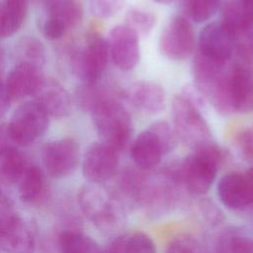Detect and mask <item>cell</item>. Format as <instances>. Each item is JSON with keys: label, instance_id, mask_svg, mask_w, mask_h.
<instances>
[{"label": "cell", "instance_id": "16", "mask_svg": "<svg viewBox=\"0 0 253 253\" xmlns=\"http://www.w3.org/2000/svg\"><path fill=\"white\" fill-rule=\"evenodd\" d=\"M42 77L40 67L19 62L10 71L5 82L11 101H19L32 96Z\"/></svg>", "mask_w": 253, "mask_h": 253}, {"label": "cell", "instance_id": "26", "mask_svg": "<svg viewBox=\"0 0 253 253\" xmlns=\"http://www.w3.org/2000/svg\"><path fill=\"white\" fill-rule=\"evenodd\" d=\"M61 253H103L100 245L90 236L77 231H64L59 236Z\"/></svg>", "mask_w": 253, "mask_h": 253}, {"label": "cell", "instance_id": "44", "mask_svg": "<svg viewBox=\"0 0 253 253\" xmlns=\"http://www.w3.org/2000/svg\"><path fill=\"white\" fill-rule=\"evenodd\" d=\"M247 4H250V5H253V0H241Z\"/></svg>", "mask_w": 253, "mask_h": 253}, {"label": "cell", "instance_id": "15", "mask_svg": "<svg viewBox=\"0 0 253 253\" xmlns=\"http://www.w3.org/2000/svg\"><path fill=\"white\" fill-rule=\"evenodd\" d=\"M217 196L223 206L230 210H242L252 205V198L245 174L228 172L217 183Z\"/></svg>", "mask_w": 253, "mask_h": 253}, {"label": "cell", "instance_id": "36", "mask_svg": "<svg viewBox=\"0 0 253 253\" xmlns=\"http://www.w3.org/2000/svg\"><path fill=\"white\" fill-rule=\"evenodd\" d=\"M237 143L242 155L253 160V127L242 130L237 137Z\"/></svg>", "mask_w": 253, "mask_h": 253}, {"label": "cell", "instance_id": "32", "mask_svg": "<svg viewBox=\"0 0 253 253\" xmlns=\"http://www.w3.org/2000/svg\"><path fill=\"white\" fill-rule=\"evenodd\" d=\"M234 49L237 63L253 70V32L236 37Z\"/></svg>", "mask_w": 253, "mask_h": 253}, {"label": "cell", "instance_id": "27", "mask_svg": "<svg viewBox=\"0 0 253 253\" xmlns=\"http://www.w3.org/2000/svg\"><path fill=\"white\" fill-rule=\"evenodd\" d=\"M44 186V178L42 170L36 166H28L19 181V193L26 203H34L41 197Z\"/></svg>", "mask_w": 253, "mask_h": 253}, {"label": "cell", "instance_id": "7", "mask_svg": "<svg viewBox=\"0 0 253 253\" xmlns=\"http://www.w3.org/2000/svg\"><path fill=\"white\" fill-rule=\"evenodd\" d=\"M194 46V31L189 20L182 15L173 16L160 35L161 52L169 59L184 60L193 53Z\"/></svg>", "mask_w": 253, "mask_h": 253}, {"label": "cell", "instance_id": "28", "mask_svg": "<svg viewBox=\"0 0 253 253\" xmlns=\"http://www.w3.org/2000/svg\"><path fill=\"white\" fill-rule=\"evenodd\" d=\"M16 52L20 62L30 63L41 68L45 61V52L42 43L33 37L22 39L17 45Z\"/></svg>", "mask_w": 253, "mask_h": 253}, {"label": "cell", "instance_id": "1", "mask_svg": "<svg viewBox=\"0 0 253 253\" xmlns=\"http://www.w3.org/2000/svg\"><path fill=\"white\" fill-rule=\"evenodd\" d=\"M224 151L214 142L194 151L176 165L177 180L194 196H203L211 188Z\"/></svg>", "mask_w": 253, "mask_h": 253}, {"label": "cell", "instance_id": "5", "mask_svg": "<svg viewBox=\"0 0 253 253\" xmlns=\"http://www.w3.org/2000/svg\"><path fill=\"white\" fill-rule=\"evenodd\" d=\"M109 55L108 42L100 34L91 33L73 53V72L82 83L98 82L106 69Z\"/></svg>", "mask_w": 253, "mask_h": 253}, {"label": "cell", "instance_id": "10", "mask_svg": "<svg viewBox=\"0 0 253 253\" xmlns=\"http://www.w3.org/2000/svg\"><path fill=\"white\" fill-rule=\"evenodd\" d=\"M235 36L221 22L208 24L200 34L198 51L220 62H228L234 50Z\"/></svg>", "mask_w": 253, "mask_h": 253}, {"label": "cell", "instance_id": "25", "mask_svg": "<svg viewBox=\"0 0 253 253\" xmlns=\"http://www.w3.org/2000/svg\"><path fill=\"white\" fill-rule=\"evenodd\" d=\"M27 167L26 158L17 146L0 153V179L4 182L11 184L19 182Z\"/></svg>", "mask_w": 253, "mask_h": 253}, {"label": "cell", "instance_id": "21", "mask_svg": "<svg viewBox=\"0 0 253 253\" xmlns=\"http://www.w3.org/2000/svg\"><path fill=\"white\" fill-rule=\"evenodd\" d=\"M214 253H253V232L243 227H230L219 234Z\"/></svg>", "mask_w": 253, "mask_h": 253}, {"label": "cell", "instance_id": "37", "mask_svg": "<svg viewBox=\"0 0 253 253\" xmlns=\"http://www.w3.org/2000/svg\"><path fill=\"white\" fill-rule=\"evenodd\" d=\"M42 32L46 39L57 40L64 35V33L66 32V28L60 22L46 18L42 26Z\"/></svg>", "mask_w": 253, "mask_h": 253}, {"label": "cell", "instance_id": "9", "mask_svg": "<svg viewBox=\"0 0 253 253\" xmlns=\"http://www.w3.org/2000/svg\"><path fill=\"white\" fill-rule=\"evenodd\" d=\"M118 167V151L100 141L91 144L86 150L82 172L87 180L102 183L111 179L116 174Z\"/></svg>", "mask_w": 253, "mask_h": 253}, {"label": "cell", "instance_id": "30", "mask_svg": "<svg viewBox=\"0 0 253 253\" xmlns=\"http://www.w3.org/2000/svg\"><path fill=\"white\" fill-rule=\"evenodd\" d=\"M155 16L153 13L140 9L130 8L126 15V26L131 29L138 37L147 36L153 29Z\"/></svg>", "mask_w": 253, "mask_h": 253}, {"label": "cell", "instance_id": "42", "mask_svg": "<svg viewBox=\"0 0 253 253\" xmlns=\"http://www.w3.org/2000/svg\"><path fill=\"white\" fill-rule=\"evenodd\" d=\"M4 62H5V53H4V49L0 45V74H1V72L3 70Z\"/></svg>", "mask_w": 253, "mask_h": 253}, {"label": "cell", "instance_id": "41", "mask_svg": "<svg viewBox=\"0 0 253 253\" xmlns=\"http://www.w3.org/2000/svg\"><path fill=\"white\" fill-rule=\"evenodd\" d=\"M245 177L248 182V186H249V190L252 198V205H253V167L247 170V172L245 173Z\"/></svg>", "mask_w": 253, "mask_h": 253}, {"label": "cell", "instance_id": "11", "mask_svg": "<svg viewBox=\"0 0 253 253\" xmlns=\"http://www.w3.org/2000/svg\"><path fill=\"white\" fill-rule=\"evenodd\" d=\"M107 42L110 56L118 68L127 71L137 64L139 60L138 36L127 26L114 27Z\"/></svg>", "mask_w": 253, "mask_h": 253}, {"label": "cell", "instance_id": "33", "mask_svg": "<svg viewBox=\"0 0 253 253\" xmlns=\"http://www.w3.org/2000/svg\"><path fill=\"white\" fill-rule=\"evenodd\" d=\"M126 0H87L90 13L99 19H109L117 15Z\"/></svg>", "mask_w": 253, "mask_h": 253}, {"label": "cell", "instance_id": "38", "mask_svg": "<svg viewBox=\"0 0 253 253\" xmlns=\"http://www.w3.org/2000/svg\"><path fill=\"white\" fill-rule=\"evenodd\" d=\"M16 145L17 144L14 142V140L11 137L8 124L0 123V153Z\"/></svg>", "mask_w": 253, "mask_h": 253}, {"label": "cell", "instance_id": "4", "mask_svg": "<svg viewBox=\"0 0 253 253\" xmlns=\"http://www.w3.org/2000/svg\"><path fill=\"white\" fill-rule=\"evenodd\" d=\"M172 120L174 131L184 144L194 151L212 143L210 127L201 110L193 106L180 94L172 101Z\"/></svg>", "mask_w": 253, "mask_h": 253}, {"label": "cell", "instance_id": "24", "mask_svg": "<svg viewBox=\"0 0 253 253\" xmlns=\"http://www.w3.org/2000/svg\"><path fill=\"white\" fill-rule=\"evenodd\" d=\"M46 18L60 22L66 30L77 26L83 16L80 0H45Z\"/></svg>", "mask_w": 253, "mask_h": 253}, {"label": "cell", "instance_id": "12", "mask_svg": "<svg viewBox=\"0 0 253 253\" xmlns=\"http://www.w3.org/2000/svg\"><path fill=\"white\" fill-rule=\"evenodd\" d=\"M0 246L8 253H32L34 250L32 231L12 211L0 212Z\"/></svg>", "mask_w": 253, "mask_h": 253}, {"label": "cell", "instance_id": "40", "mask_svg": "<svg viewBox=\"0 0 253 253\" xmlns=\"http://www.w3.org/2000/svg\"><path fill=\"white\" fill-rule=\"evenodd\" d=\"M126 235H122L114 239L103 253H123V245Z\"/></svg>", "mask_w": 253, "mask_h": 253}, {"label": "cell", "instance_id": "6", "mask_svg": "<svg viewBox=\"0 0 253 253\" xmlns=\"http://www.w3.org/2000/svg\"><path fill=\"white\" fill-rule=\"evenodd\" d=\"M49 116L35 101L20 105L8 123L12 139L17 145H29L42 136L48 127Z\"/></svg>", "mask_w": 253, "mask_h": 253}, {"label": "cell", "instance_id": "3", "mask_svg": "<svg viewBox=\"0 0 253 253\" xmlns=\"http://www.w3.org/2000/svg\"><path fill=\"white\" fill-rule=\"evenodd\" d=\"M174 129L164 121L153 123L140 132L130 147L134 165L140 170H149L157 166L161 158L176 145Z\"/></svg>", "mask_w": 253, "mask_h": 253}, {"label": "cell", "instance_id": "23", "mask_svg": "<svg viewBox=\"0 0 253 253\" xmlns=\"http://www.w3.org/2000/svg\"><path fill=\"white\" fill-rule=\"evenodd\" d=\"M119 97L118 91L110 86L94 83H82L77 87L75 92V100L80 109L85 112L92 113L101 103Z\"/></svg>", "mask_w": 253, "mask_h": 253}, {"label": "cell", "instance_id": "31", "mask_svg": "<svg viewBox=\"0 0 253 253\" xmlns=\"http://www.w3.org/2000/svg\"><path fill=\"white\" fill-rule=\"evenodd\" d=\"M123 253H156V247L148 235L142 232H134L126 235Z\"/></svg>", "mask_w": 253, "mask_h": 253}, {"label": "cell", "instance_id": "13", "mask_svg": "<svg viewBox=\"0 0 253 253\" xmlns=\"http://www.w3.org/2000/svg\"><path fill=\"white\" fill-rule=\"evenodd\" d=\"M32 97L49 117L63 118L70 113L71 100L68 92L51 77L43 76Z\"/></svg>", "mask_w": 253, "mask_h": 253}, {"label": "cell", "instance_id": "29", "mask_svg": "<svg viewBox=\"0 0 253 253\" xmlns=\"http://www.w3.org/2000/svg\"><path fill=\"white\" fill-rule=\"evenodd\" d=\"M221 5V0H182L187 16L196 23L211 18Z\"/></svg>", "mask_w": 253, "mask_h": 253}, {"label": "cell", "instance_id": "34", "mask_svg": "<svg viewBox=\"0 0 253 253\" xmlns=\"http://www.w3.org/2000/svg\"><path fill=\"white\" fill-rule=\"evenodd\" d=\"M165 253H204L200 241L189 234H181L173 238L167 245Z\"/></svg>", "mask_w": 253, "mask_h": 253}, {"label": "cell", "instance_id": "39", "mask_svg": "<svg viewBox=\"0 0 253 253\" xmlns=\"http://www.w3.org/2000/svg\"><path fill=\"white\" fill-rule=\"evenodd\" d=\"M11 102L12 101L8 95L5 82L0 77V120L6 115Z\"/></svg>", "mask_w": 253, "mask_h": 253}, {"label": "cell", "instance_id": "8", "mask_svg": "<svg viewBox=\"0 0 253 253\" xmlns=\"http://www.w3.org/2000/svg\"><path fill=\"white\" fill-rule=\"evenodd\" d=\"M80 148L76 140L61 138L46 143L42 149V163L52 178L70 175L77 168Z\"/></svg>", "mask_w": 253, "mask_h": 253}, {"label": "cell", "instance_id": "35", "mask_svg": "<svg viewBox=\"0 0 253 253\" xmlns=\"http://www.w3.org/2000/svg\"><path fill=\"white\" fill-rule=\"evenodd\" d=\"M180 95L201 111L206 106L207 96L195 83L185 85L181 90Z\"/></svg>", "mask_w": 253, "mask_h": 253}, {"label": "cell", "instance_id": "2", "mask_svg": "<svg viewBox=\"0 0 253 253\" xmlns=\"http://www.w3.org/2000/svg\"><path fill=\"white\" fill-rule=\"evenodd\" d=\"M101 141L116 151L125 149L131 137V118L119 97L101 103L91 113Z\"/></svg>", "mask_w": 253, "mask_h": 253}, {"label": "cell", "instance_id": "19", "mask_svg": "<svg viewBox=\"0 0 253 253\" xmlns=\"http://www.w3.org/2000/svg\"><path fill=\"white\" fill-rule=\"evenodd\" d=\"M221 22L236 37L253 32V5L241 0H224L220 5Z\"/></svg>", "mask_w": 253, "mask_h": 253}, {"label": "cell", "instance_id": "20", "mask_svg": "<svg viewBox=\"0 0 253 253\" xmlns=\"http://www.w3.org/2000/svg\"><path fill=\"white\" fill-rule=\"evenodd\" d=\"M227 67V62L211 59L197 51L192 61V72L195 84L206 95L207 90L220 77Z\"/></svg>", "mask_w": 253, "mask_h": 253}, {"label": "cell", "instance_id": "14", "mask_svg": "<svg viewBox=\"0 0 253 253\" xmlns=\"http://www.w3.org/2000/svg\"><path fill=\"white\" fill-rule=\"evenodd\" d=\"M227 86L233 112H253V70L237 62L229 66Z\"/></svg>", "mask_w": 253, "mask_h": 253}, {"label": "cell", "instance_id": "43", "mask_svg": "<svg viewBox=\"0 0 253 253\" xmlns=\"http://www.w3.org/2000/svg\"><path fill=\"white\" fill-rule=\"evenodd\" d=\"M154 1H156L158 3H161V4H169V3H171L175 0H154Z\"/></svg>", "mask_w": 253, "mask_h": 253}, {"label": "cell", "instance_id": "18", "mask_svg": "<svg viewBox=\"0 0 253 253\" xmlns=\"http://www.w3.org/2000/svg\"><path fill=\"white\" fill-rule=\"evenodd\" d=\"M81 208L99 227H110L116 220L115 210L107 195L95 187H86L80 194Z\"/></svg>", "mask_w": 253, "mask_h": 253}, {"label": "cell", "instance_id": "22", "mask_svg": "<svg viewBox=\"0 0 253 253\" xmlns=\"http://www.w3.org/2000/svg\"><path fill=\"white\" fill-rule=\"evenodd\" d=\"M27 11V0H0V38L17 33L26 19Z\"/></svg>", "mask_w": 253, "mask_h": 253}, {"label": "cell", "instance_id": "17", "mask_svg": "<svg viewBox=\"0 0 253 253\" xmlns=\"http://www.w3.org/2000/svg\"><path fill=\"white\" fill-rule=\"evenodd\" d=\"M126 96L136 109L149 115L159 114L166 106L165 91L160 85L151 81L133 83Z\"/></svg>", "mask_w": 253, "mask_h": 253}]
</instances>
